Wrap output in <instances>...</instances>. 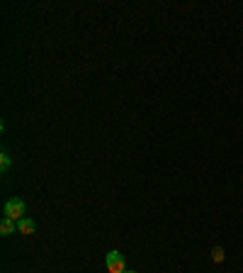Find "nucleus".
<instances>
[{"instance_id": "1", "label": "nucleus", "mask_w": 243, "mask_h": 273, "mask_svg": "<svg viewBox=\"0 0 243 273\" xmlns=\"http://www.w3.org/2000/svg\"><path fill=\"white\" fill-rule=\"evenodd\" d=\"M3 212H5V217L15 219V222H17V219H22V217H25V200H22V198H13V200H8Z\"/></svg>"}, {"instance_id": "2", "label": "nucleus", "mask_w": 243, "mask_h": 273, "mask_svg": "<svg viewBox=\"0 0 243 273\" xmlns=\"http://www.w3.org/2000/svg\"><path fill=\"white\" fill-rule=\"evenodd\" d=\"M105 263H107V271L109 273H124V271H127L124 256H122L119 251H109L107 259H105Z\"/></svg>"}, {"instance_id": "3", "label": "nucleus", "mask_w": 243, "mask_h": 273, "mask_svg": "<svg viewBox=\"0 0 243 273\" xmlns=\"http://www.w3.org/2000/svg\"><path fill=\"white\" fill-rule=\"evenodd\" d=\"M34 219H29V217H22V219H17V232H22V234H34Z\"/></svg>"}, {"instance_id": "4", "label": "nucleus", "mask_w": 243, "mask_h": 273, "mask_svg": "<svg viewBox=\"0 0 243 273\" xmlns=\"http://www.w3.org/2000/svg\"><path fill=\"white\" fill-rule=\"evenodd\" d=\"M15 227H17V222L3 215V219H0V232H3V234H13V232H15Z\"/></svg>"}, {"instance_id": "5", "label": "nucleus", "mask_w": 243, "mask_h": 273, "mask_svg": "<svg viewBox=\"0 0 243 273\" xmlns=\"http://www.w3.org/2000/svg\"><path fill=\"white\" fill-rule=\"evenodd\" d=\"M0 168H3V171H8V168H10V156H8L5 151H3V156H0Z\"/></svg>"}, {"instance_id": "6", "label": "nucleus", "mask_w": 243, "mask_h": 273, "mask_svg": "<svg viewBox=\"0 0 243 273\" xmlns=\"http://www.w3.org/2000/svg\"><path fill=\"white\" fill-rule=\"evenodd\" d=\"M224 259V251L221 249H214V261H221Z\"/></svg>"}, {"instance_id": "7", "label": "nucleus", "mask_w": 243, "mask_h": 273, "mask_svg": "<svg viewBox=\"0 0 243 273\" xmlns=\"http://www.w3.org/2000/svg\"><path fill=\"white\" fill-rule=\"evenodd\" d=\"M124 273H136V271H124Z\"/></svg>"}]
</instances>
